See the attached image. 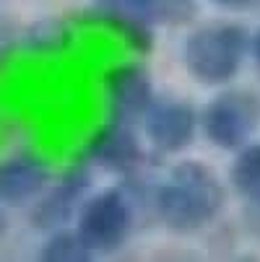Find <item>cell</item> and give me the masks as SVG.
Wrapping results in <instances>:
<instances>
[{"label":"cell","mask_w":260,"mask_h":262,"mask_svg":"<svg viewBox=\"0 0 260 262\" xmlns=\"http://www.w3.org/2000/svg\"><path fill=\"white\" fill-rule=\"evenodd\" d=\"M227 190L201 161H182L156 190V213L172 231H198L221 213Z\"/></svg>","instance_id":"cell-1"},{"label":"cell","mask_w":260,"mask_h":262,"mask_svg":"<svg viewBox=\"0 0 260 262\" xmlns=\"http://www.w3.org/2000/svg\"><path fill=\"white\" fill-rule=\"evenodd\" d=\"M250 45V34L237 24L201 26L185 39V68L195 81L206 86H221L239 73Z\"/></svg>","instance_id":"cell-2"},{"label":"cell","mask_w":260,"mask_h":262,"mask_svg":"<svg viewBox=\"0 0 260 262\" xmlns=\"http://www.w3.org/2000/svg\"><path fill=\"white\" fill-rule=\"evenodd\" d=\"M130 203L120 190H104L78 208L76 231L91 252H115L130 234Z\"/></svg>","instance_id":"cell-3"},{"label":"cell","mask_w":260,"mask_h":262,"mask_svg":"<svg viewBox=\"0 0 260 262\" xmlns=\"http://www.w3.org/2000/svg\"><path fill=\"white\" fill-rule=\"evenodd\" d=\"M104 18L117 24L130 42L146 50L151 24H188L195 16V0H99Z\"/></svg>","instance_id":"cell-4"},{"label":"cell","mask_w":260,"mask_h":262,"mask_svg":"<svg viewBox=\"0 0 260 262\" xmlns=\"http://www.w3.org/2000/svg\"><path fill=\"white\" fill-rule=\"evenodd\" d=\"M260 122V104L247 91H227L218 94L203 112V133L206 138L224 148V151H237L242 148L250 135L255 133Z\"/></svg>","instance_id":"cell-5"},{"label":"cell","mask_w":260,"mask_h":262,"mask_svg":"<svg viewBox=\"0 0 260 262\" xmlns=\"http://www.w3.org/2000/svg\"><path fill=\"white\" fill-rule=\"evenodd\" d=\"M146 135L151 140V145L162 154H179L185 151L198 130V115L195 109L188 106L185 101L164 99L154 101L143 115Z\"/></svg>","instance_id":"cell-6"},{"label":"cell","mask_w":260,"mask_h":262,"mask_svg":"<svg viewBox=\"0 0 260 262\" xmlns=\"http://www.w3.org/2000/svg\"><path fill=\"white\" fill-rule=\"evenodd\" d=\"M104 89H107L109 117L117 122L133 125L135 120H143L148 106L154 104L151 78L141 65H120L109 70L104 78Z\"/></svg>","instance_id":"cell-7"},{"label":"cell","mask_w":260,"mask_h":262,"mask_svg":"<svg viewBox=\"0 0 260 262\" xmlns=\"http://www.w3.org/2000/svg\"><path fill=\"white\" fill-rule=\"evenodd\" d=\"M50 184V169L39 156L18 154L0 161V203L21 208L39 198Z\"/></svg>","instance_id":"cell-8"},{"label":"cell","mask_w":260,"mask_h":262,"mask_svg":"<svg viewBox=\"0 0 260 262\" xmlns=\"http://www.w3.org/2000/svg\"><path fill=\"white\" fill-rule=\"evenodd\" d=\"M86 184H89V177H86L84 169L68 171L57 184L47 187V190L36 198V205L31 210V223L42 231L63 229L73 218V213L81 208Z\"/></svg>","instance_id":"cell-9"},{"label":"cell","mask_w":260,"mask_h":262,"mask_svg":"<svg viewBox=\"0 0 260 262\" xmlns=\"http://www.w3.org/2000/svg\"><path fill=\"white\" fill-rule=\"evenodd\" d=\"M143 159L141 143L128 122H107L89 143V161L109 171H130Z\"/></svg>","instance_id":"cell-10"},{"label":"cell","mask_w":260,"mask_h":262,"mask_svg":"<svg viewBox=\"0 0 260 262\" xmlns=\"http://www.w3.org/2000/svg\"><path fill=\"white\" fill-rule=\"evenodd\" d=\"M70 39H73L70 26L63 18H55V16L39 18V21H34L31 26H26L21 31V45L29 52H36V55L60 52V50H65L70 45Z\"/></svg>","instance_id":"cell-11"},{"label":"cell","mask_w":260,"mask_h":262,"mask_svg":"<svg viewBox=\"0 0 260 262\" xmlns=\"http://www.w3.org/2000/svg\"><path fill=\"white\" fill-rule=\"evenodd\" d=\"M229 179L247 203H260V143H245L239 148Z\"/></svg>","instance_id":"cell-12"},{"label":"cell","mask_w":260,"mask_h":262,"mask_svg":"<svg viewBox=\"0 0 260 262\" xmlns=\"http://www.w3.org/2000/svg\"><path fill=\"white\" fill-rule=\"evenodd\" d=\"M91 254L94 252L84 244L78 231H65V229H55L39 249V259L50 262H81L89 259Z\"/></svg>","instance_id":"cell-13"},{"label":"cell","mask_w":260,"mask_h":262,"mask_svg":"<svg viewBox=\"0 0 260 262\" xmlns=\"http://www.w3.org/2000/svg\"><path fill=\"white\" fill-rule=\"evenodd\" d=\"M18 45H21V29L8 16H0V68L11 60Z\"/></svg>","instance_id":"cell-14"},{"label":"cell","mask_w":260,"mask_h":262,"mask_svg":"<svg viewBox=\"0 0 260 262\" xmlns=\"http://www.w3.org/2000/svg\"><path fill=\"white\" fill-rule=\"evenodd\" d=\"M218 8H227V11H250L255 6H260V0H211Z\"/></svg>","instance_id":"cell-15"},{"label":"cell","mask_w":260,"mask_h":262,"mask_svg":"<svg viewBox=\"0 0 260 262\" xmlns=\"http://www.w3.org/2000/svg\"><path fill=\"white\" fill-rule=\"evenodd\" d=\"M250 50H252V55H255V62L260 65V31L252 36V45H250Z\"/></svg>","instance_id":"cell-16"},{"label":"cell","mask_w":260,"mask_h":262,"mask_svg":"<svg viewBox=\"0 0 260 262\" xmlns=\"http://www.w3.org/2000/svg\"><path fill=\"white\" fill-rule=\"evenodd\" d=\"M0 205H3V203H0ZM6 234V215H3V208H0V236H3Z\"/></svg>","instance_id":"cell-17"}]
</instances>
